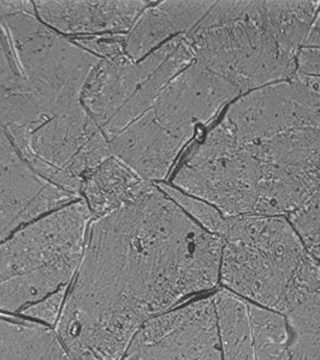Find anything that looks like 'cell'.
Instances as JSON below:
<instances>
[{"instance_id":"obj_1","label":"cell","mask_w":320,"mask_h":360,"mask_svg":"<svg viewBox=\"0 0 320 360\" xmlns=\"http://www.w3.org/2000/svg\"><path fill=\"white\" fill-rule=\"evenodd\" d=\"M222 239L158 186L97 217L54 332L74 360H121L147 321L219 283Z\"/></svg>"},{"instance_id":"obj_2","label":"cell","mask_w":320,"mask_h":360,"mask_svg":"<svg viewBox=\"0 0 320 360\" xmlns=\"http://www.w3.org/2000/svg\"><path fill=\"white\" fill-rule=\"evenodd\" d=\"M202 193L228 217H288L320 188V93L293 77L240 95L199 142Z\"/></svg>"},{"instance_id":"obj_3","label":"cell","mask_w":320,"mask_h":360,"mask_svg":"<svg viewBox=\"0 0 320 360\" xmlns=\"http://www.w3.org/2000/svg\"><path fill=\"white\" fill-rule=\"evenodd\" d=\"M319 6V0L216 1L185 35L195 62L242 95L295 76Z\"/></svg>"},{"instance_id":"obj_4","label":"cell","mask_w":320,"mask_h":360,"mask_svg":"<svg viewBox=\"0 0 320 360\" xmlns=\"http://www.w3.org/2000/svg\"><path fill=\"white\" fill-rule=\"evenodd\" d=\"M218 237L219 283L248 303L287 316L319 291V264L287 217H226Z\"/></svg>"},{"instance_id":"obj_5","label":"cell","mask_w":320,"mask_h":360,"mask_svg":"<svg viewBox=\"0 0 320 360\" xmlns=\"http://www.w3.org/2000/svg\"><path fill=\"white\" fill-rule=\"evenodd\" d=\"M240 95L224 78L194 60L144 115L110 141L112 154L142 179L164 183L197 132Z\"/></svg>"},{"instance_id":"obj_6","label":"cell","mask_w":320,"mask_h":360,"mask_svg":"<svg viewBox=\"0 0 320 360\" xmlns=\"http://www.w3.org/2000/svg\"><path fill=\"white\" fill-rule=\"evenodd\" d=\"M94 215L82 200L45 214L0 242V314H21L69 288Z\"/></svg>"},{"instance_id":"obj_7","label":"cell","mask_w":320,"mask_h":360,"mask_svg":"<svg viewBox=\"0 0 320 360\" xmlns=\"http://www.w3.org/2000/svg\"><path fill=\"white\" fill-rule=\"evenodd\" d=\"M194 60L185 34L137 62L127 54L100 59L83 88V108L110 142L144 115L160 91Z\"/></svg>"},{"instance_id":"obj_8","label":"cell","mask_w":320,"mask_h":360,"mask_svg":"<svg viewBox=\"0 0 320 360\" xmlns=\"http://www.w3.org/2000/svg\"><path fill=\"white\" fill-rule=\"evenodd\" d=\"M0 23L17 69L46 117L82 106L83 88L100 59L34 13H17Z\"/></svg>"},{"instance_id":"obj_9","label":"cell","mask_w":320,"mask_h":360,"mask_svg":"<svg viewBox=\"0 0 320 360\" xmlns=\"http://www.w3.org/2000/svg\"><path fill=\"white\" fill-rule=\"evenodd\" d=\"M6 132L34 172L78 197L83 176L113 155L106 136L83 106L49 117L33 129Z\"/></svg>"},{"instance_id":"obj_10","label":"cell","mask_w":320,"mask_h":360,"mask_svg":"<svg viewBox=\"0 0 320 360\" xmlns=\"http://www.w3.org/2000/svg\"><path fill=\"white\" fill-rule=\"evenodd\" d=\"M121 360H223L214 295L147 321Z\"/></svg>"},{"instance_id":"obj_11","label":"cell","mask_w":320,"mask_h":360,"mask_svg":"<svg viewBox=\"0 0 320 360\" xmlns=\"http://www.w3.org/2000/svg\"><path fill=\"white\" fill-rule=\"evenodd\" d=\"M37 18L69 39L127 34L152 1H33Z\"/></svg>"},{"instance_id":"obj_12","label":"cell","mask_w":320,"mask_h":360,"mask_svg":"<svg viewBox=\"0 0 320 360\" xmlns=\"http://www.w3.org/2000/svg\"><path fill=\"white\" fill-rule=\"evenodd\" d=\"M81 200L22 164L0 174V242L22 226Z\"/></svg>"},{"instance_id":"obj_13","label":"cell","mask_w":320,"mask_h":360,"mask_svg":"<svg viewBox=\"0 0 320 360\" xmlns=\"http://www.w3.org/2000/svg\"><path fill=\"white\" fill-rule=\"evenodd\" d=\"M216 1H152L125 34V54L141 60L197 27Z\"/></svg>"},{"instance_id":"obj_14","label":"cell","mask_w":320,"mask_h":360,"mask_svg":"<svg viewBox=\"0 0 320 360\" xmlns=\"http://www.w3.org/2000/svg\"><path fill=\"white\" fill-rule=\"evenodd\" d=\"M152 184L116 156H110L83 176L80 197L94 217L123 207Z\"/></svg>"},{"instance_id":"obj_15","label":"cell","mask_w":320,"mask_h":360,"mask_svg":"<svg viewBox=\"0 0 320 360\" xmlns=\"http://www.w3.org/2000/svg\"><path fill=\"white\" fill-rule=\"evenodd\" d=\"M46 118L33 90L17 69L0 23V125L5 130L33 129Z\"/></svg>"},{"instance_id":"obj_16","label":"cell","mask_w":320,"mask_h":360,"mask_svg":"<svg viewBox=\"0 0 320 360\" xmlns=\"http://www.w3.org/2000/svg\"><path fill=\"white\" fill-rule=\"evenodd\" d=\"M0 360H71L54 328L0 314Z\"/></svg>"},{"instance_id":"obj_17","label":"cell","mask_w":320,"mask_h":360,"mask_svg":"<svg viewBox=\"0 0 320 360\" xmlns=\"http://www.w3.org/2000/svg\"><path fill=\"white\" fill-rule=\"evenodd\" d=\"M214 297L223 360H257L248 302L228 290Z\"/></svg>"},{"instance_id":"obj_18","label":"cell","mask_w":320,"mask_h":360,"mask_svg":"<svg viewBox=\"0 0 320 360\" xmlns=\"http://www.w3.org/2000/svg\"><path fill=\"white\" fill-rule=\"evenodd\" d=\"M257 360H292L287 317L266 307L248 303Z\"/></svg>"},{"instance_id":"obj_19","label":"cell","mask_w":320,"mask_h":360,"mask_svg":"<svg viewBox=\"0 0 320 360\" xmlns=\"http://www.w3.org/2000/svg\"><path fill=\"white\" fill-rule=\"evenodd\" d=\"M285 317L292 360H320V288Z\"/></svg>"},{"instance_id":"obj_20","label":"cell","mask_w":320,"mask_h":360,"mask_svg":"<svg viewBox=\"0 0 320 360\" xmlns=\"http://www.w3.org/2000/svg\"><path fill=\"white\" fill-rule=\"evenodd\" d=\"M287 219L320 266V188Z\"/></svg>"},{"instance_id":"obj_21","label":"cell","mask_w":320,"mask_h":360,"mask_svg":"<svg viewBox=\"0 0 320 360\" xmlns=\"http://www.w3.org/2000/svg\"><path fill=\"white\" fill-rule=\"evenodd\" d=\"M156 185L168 196L171 197L173 201L176 202L177 205H180L185 213L194 219L199 225L218 236L223 224L226 221V217L219 210L202 200H197L195 197L188 196L181 193L180 190H177L170 184L158 183Z\"/></svg>"},{"instance_id":"obj_22","label":"cell","mask_w":320,"mask_h":360,"mask_svg":"<svg viewBox=\"0 0 320 360\" xmlns=\"http://www.w3.org/2000/svg\"><path fill=\"white\" fill-rule=\"evenodd\" d=\"M68 290L69 288L56 292L54 295L46 297L45 299L40 300L39 303L33 304V305L27 307L25 310L20 314V316L54 329L58 319L62 314L64 304H66Z\"/></svg>"},{"instance_id":"obj_23","label":"cell","mask_w":320,"mask_h":360,"mask_svg":"<svg viewBox=\"0 0 320 360\" xmlns=\"http://www.w3.org/2000/svg\"><path fill=\"white\" fill-rule=\"evenodd\" d=\"M71 40L99 59H113L125 54V34L75 37Z\"/></svg>"},{"instance_id":"obj_24","label":"cell","mask_w":320,"mask_h":360,"mask_svg":"<svg viewBox=\"0 0 320 360\" xmlns=\"http://www.w3.org/2000/svg\"><path fill=\"white\" fill-rule=\"evenodd\" d=\"M22 164H25V160L13 146L5 127L0 125V174H4Z\"/></svg>"},{"instance_id":"obj_25","label":"cell","mask_w":320,"mask_h":360,"mask_svg":"<svg viewBox=\"0 0 320 360\" xmlns=\"http://www.w3.org/2000/svg\"><path fill=\"white\" fill-rule=\"evenodd\" d=\"M17 13H34L33 1H22V0H13V1H0V20L8 16H13Z\"/></svg>"},{"instance_id":"obj_26","label":"cell","mask_w":320,"mask_h":360,"mask_svg":"<svg viewBox=\"0 0 320 360\" xmlns=\"http://www.w3.org/2000/svg\"><path fill=\"white\" fill-rule=\"evenodd\" d=\"M301 47L320 49V6L313 18L312 25L308 29L307 35L304 37Z\"/></svg>"},{"instance_id":"obj_27","label":"cell","mask_w":320,"mask_h":360,"mask_svg":"<svg viewBox=\"0 0 320 360\" xmlns=\"http://www.w3.org/2000/svg\"><path fill=\"white\" fill-rule=\"evenodd\" d=\"M71 360H74V359H71Z\"/></svg>"}]
</instances>
